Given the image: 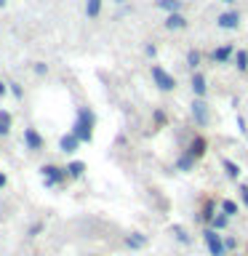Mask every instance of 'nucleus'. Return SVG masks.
Returning <instances> with one entry per match:
<instances>
[{"label":"nucleus","instance_id":"nucleus-1","mask_svg":"<svg viewBox=\"0 0 248 256\" xmlns=\"http://www.w3.org/2000/svg\"><path fill=\"white\" fill-rule=\"evenodd\" d=\"M72 134L78 136L80 142H91L94 136V112L80 107L78 110V118H75V126H72Z\"/></svg>","mask_w":248,"mask_h":256},{"label":"nucleus","instance_id":"nucleus-2","mask_svg":"<svg viewBox=\"0 0 248 256\" xmlns=\"http://www.w3.org/2000/svg\"><path fill=\"white\" fill-rule=\"evenodd\" d=\"M152 72V80H155V86L160 88V91H174L176 88V80H174V75L171 72H166L160 64H155V67L150 70Z\"/></svg>","mask_w":248,"mask_h":256},{"label":"nucleus","instance_id":"nucleus-3","mask_svg":"<svg viewBox=\"0 0 248 256\" xmlns=\"http://www.w3.org/2000/svg\"><path fill=\"white\" fill-rule=\"evenodd\" d=\"M67 168H59V166H54V163H48V166H43L40 168V174H43V179H46V184L48 187H54V184H64V179H67Z\"/></svg>","mask_w":248,"mask_h":256},{"label":"nucleus","instance_id":"nucleus-4","mask_svg":"<svg viewBox=\"0 0 248 256\" xmlns=\"http://www.w3.org/2000/svg\"><path fill=\"white\" fill-rule=\"evenodd\" d=\"M203 240H206V246H208V251H211V256H224L227 246L222 243V238H219V232H216V230H206V232H203Z\"/></svg>","mask_w":248,"mask_h":256},{"label":"nucleus","instance_id":"nucleus-5","mask_svg":"<svg viewBox=\"0 0 248 256\" xmlns=\"http://www.w3.org/2000/svg\"><path fill=\"white\" fill-rule=\"evenodd\" d=\"M208 56H211V59H214L216 64H227V62L232 59V56H235V48H232V46L227 43V46H219V48H214V51L208 54Z\"/></svg>","mask_w":248,"mask_h":256},{"label":"nucleus","instance_id":"nucleus-6","mask_svg":"<svg viewBox=\"0 0 248 256\" xmlns=\"http://www.w3.org/2000/svg\"><path fill=\"white\" fill-rule=\"evenodd\" d=\"M216 24H219L222 30H235L240 24V14L238 11H224L219 19H216Z\"/></svg>","mask_w":248,"mask_h":256},{"label":"nucleus","instance_id":"nucleus-7","mask_svg":"<svg viewBox=\"0 0 248 256\" xmlns=\"http://www.w3.org/2000/svg\"><path fill=\"white\" fill-rule=\"evenodd\" d=\"M192 118H195L198 126H206L208 110H206V102H203V99H195V102H192Z\"/></svg>","mask_w":248,"mask_h":256},{"label":"nucleus","instance_id":"nucleus-8","mask_svg":"<svg viewBox=\"0 0 248 256\" xmlns=\"http://www.w3.org/2000/svg\"><path fill=\"white\" fill-rule=\"evenodd\" d=\"M24 142H27V147L30 150H43V136H40L35 128H27V131H24Z\"/></svg>","mask_w":248,"mask_h":256},{"label":"nucleus","instance_id":"nucleus-9","mask_svg":"<svg viewBox=\"0 0 248 256\" xmlns=\"http://www.w3.org/2000/svg\"><path fill=\"white\" fill-rule=\"evenodd\" d=\"M192 91H195V94L200 96V99L206 96L208 83H206V75H203V72H195V75H192Z\"/></svg>","mask_w":248,"mask_h":256},{"label":"nucleus","instance_id":"nucleus-10","mask_svg":"<svg viewBox=\"0 0 248 256\" xmlns=\"http://www.w3.org/2000/svg\"><path fill=\"white\" fill-rule=\"evenodd\" d=\"M59 147H62V152H75L80 147V139H78L75 134H64L62 142H59Z\"/></svg>","mask_w":248,"mask_h":256},{"label":"nucleus","instance_id":"nucleus-11","mask_svg":"<svg viewBox=\"0 0 248 256\" xmlns=\"http://www.w3.org/2000/svg\"><path fill=\"white\" fill-rule=\"evenodd\" d=\"M184 27H187V19H184V14H168L166 30H184Z\"/></svg>","mask_w":248,"mask_h":256},{"label":"nucleus","instance_id":"nucleus-12","mask_svg":"<svg viewBox=\"0 0 248 256\" xmlns=\"http://www.w3.org/2000/svg\"><path fill=\"white\" fill-rule=\"evenodd\" d=\"M206 147H208V144H206V139H200V136H198V139L190 144V150H187V158H190V160L200 158V155H203V152H206Z\"/></svg>","mask_w":248,"mask_h":256},{"label":"nucleus","instance_id":"nucleus-13","mask_svg":"<svg viewBox=\"0 0 248 256\" xmlns=\"http://www.w3.org/2000/svg\"><path fill=\"white\" fill-rule=\"evenodd\" d=\"M158 8L168 14H182V0H158Z\"/></svg>","mask_w":248,"mask_h":256},{"label":"nucleus","instance_id":"nucleus-14","mask_svg":"<svg viewBox=\"0 0 248 256\" xmlns=\"http://www.w3.org/2000/svg\"><path fill=\"white\" fill-rule=\"evenodd\" d=\"M102 14V0H86V16L88 19H96Z\"/></svg>","mask_w":248,"mask_h":256},{"label":"nucleus","instance_id":"nucleus-15","mask_svg":"<svg viewBox=\"0 0 248 256\" xmlns=\"http://www.w3.org/2000/svg\"><path fill=\"white\" fill-rule=\"evenodd\" d=\"M144 243H147V238L139 235V232H131V235L126 238V246H128V248H142Z\"/></svg>","mask_w":248,"mask_h":256},{"label":"nucleus","instance_id":"nucleus-16","mask_svg":"<svg viewBox=\"0 0 248 256\" xmlns=\"http://www.w3.org/2000/svg\"><path fill=\"white\" fill-rule=\"evenodd\" d=\"M222 166H224V174H227L230 179H238V176H240V168H238L235 163H232V160L224 158V160H222Z\"/></svg>","mask_w":248,"mask_h":256},{"label":"nucleus","instance_id":"nucleus-17","mask_svg":"<svg viewBox=\"0 0 248 256\" xmlns=\"http://www.w3.org/2000/svg\"><path fill=\"white\" fill-rule=\"evenodd\" d=\"M200 62H203V54H200V51H190V54H187V64H190L195 72H198V67H200Z\"/></svg>","mask_w":248,"mask_h":256},{"label":"nucleus","instance_id":"nucleus-18","mask_svg":"<svg viewBox=\"0 0 248 256\" xmlns=\"http://www.w3.org/2000/svg\"><path fill=\"white\" fill-rule=\"evenodd\" d=\"M235 67H238L240 72L248 70V54H246V51H238V54H235Z\"/></svg>","mask_w":248,"mask_h":256},{"label":"nucleus","instance_id":"nucleus-19","mask_svg":"<svg viewBox=\"0 0 248 256\" xmlns=\"http://www.w3.org/2000/svg\"><path fill=\"white\" fill-rule=\"evenodd\" d=\"M83 171H86V163H80V160H78V163H70V166H67V174H70V176H80Z\"/></svg>","mask_w":248,"mask_h":256},{"label":"nucleus","instance_id":"nucleus-20","mask_svg":"<svg viewBox=\"0 0 248 256\" xmlns=\"http://www.w3.org/2000/svg\"><path fill=\"white\" fill-rule=\"evenodd\" d=\"M222 211L227 214V216H235V214H238V203H235V200H224V203H222Z\"/></svg>","mask_w":248,"mask_h":256},{"label":"nucleus","instance_id":"nucleus-21","mask_svg":"<svg viewBox=\"0 0 248 256\" xmlns=\"http://www.w3.org/2000/svg\"><path fill=\"white\" fill-rule=\"evenodd\" d=\"M227 219H230L227 214H222V216H214V227H216V230H219V227H227Z\"/></svg>","mask_w":248,"mask_h":256},{"label":"nucleus","instance_id":"nucleus-22","mask_svg":"<svg viewBox=\"0 0 248 256\" xmlns=\"http://www.w3.org/2000/svg\"><path fill=\"white\" fill-rule=\"evenodd\" d=\"M11 91H14L16 99H22V96H24V91H22V86H19V83H11Z\"/></svg>","mask_w":248,"mask_h":256},{"label":"nucleus","instance_id":"nucleus-23","mask_svg":"<svg viewBox=\"0 0 248 256\" xmlns=\"http://www.w3.org/2000/svg\"><path fill=\"white\" fill-rule=\"evenodd\" d=\"M35 72H38V75H46V72H48V67H46L43 62H40V64H35Z\"/></svg>","mask_w":248,"mask_h":256},{"label":"nucleus","instance_id":"nucleus-24","mask_svg":"<svg viewBox=\"0 0 248 256\" xmlns=\"http://www.w3.org/2000/svg\"><path fill=\"white\" fill-rule=\"evenodd\" d=\"M155 123H166V112H160V110L155 112Z\"/></svg>","mask_w":248,"mask_h":256},{"label":"nucleus","instance_id":"nucleus-25","mask_svg":"<svg viewBox=\"0 0 248 256\" xmlns=\"http://www.w3.org/2000/svg\"><path fill=\"white\" fill-rule=\"evenodd\" d=\"M8 128H11V123H3V120H0V136H6Z\"/></svg>","mask_w":248,"mask_h":256},{"label":"nucleus","instance_id":"nucleus-26","mask_svg":"<svg viewBox=\"0 0 248 256\" xmlns=\"http://www.w3.org/2000/svg\"><path fill=\"white\" fill-rule=\"evenodd\" d=\"M240 198H243V203L248 206V187H240Z\"/></svg>","mask_w":248,"mask_h":256},{"label":"nucleus","instance_id":"nucleus-27","mask_svg":"<svg viewBox=\"0 0 248 256\" xmlns=\"http://www.w3.org/2000/svg\"><path fill=\"white\" fill-rule=\"evenodd\" d=\"M0 120H3V123H11V115H8L6 110H0Z\"/></svg>","mask_w":248,"mask_h":256},{"label":"nucleus","instance_id":"nucleus-28","mask_svg":"<svg viewBox=\"0 0 248 256\" xmlns=\"http://www.w3.org/2000/svg\"><path fill=\"white\" fill-rule=\"evenodd\" d=\"M3 94H6V83L0 80V96H3Z\"/></svg>","mask_w":248,"mask_h":256},{"label":"nucleus","instance_id":"nucleus-29","mask_svg":"<svg viewBox=\"0 0 248 256\" xmlns=\"http://www.w3.org/2000/svg\"><path fill=\"white\" fill-rule=\"evenodd\" d=\"M0 187H6V176L3 174H0Z\"/></svg>","mask_w":248,"mask_h":256},{"label":"nucleus","instance_id":"nucleus-30","mask_svg":"<svg viewBox=\"0 0 248 256\" xmlns=\"http://www.w3.org/2000/svg\"><path fill=\"white\" fill-rule=\"evenodd\" d=\"M222 3H235V0H222Z\"/></svg>","mask_w":248,"mask_h":256},{"label":"nucleus","instance_id":"nucleus-31","mask_svg":"<svg viewBox=\"0 0 248 256\" xmlns=\"http://www.w3.org/2000/svg\"><path fill=\"white\" fill-rule=\"evenodd\" d=\"M0 6H6V0H0Z\"/></svg>","mask_w":248,"mask_h":256},{"label":"nucleus","instance_id":"nucleus-32","mask_svg":"<svg viewBox=\"0 0 248 256\" xmlns=\"http://www.w3.org/2000/svg\"><path fill=\"white\" fill-rule=\"evenodd\" d=\"M118 3H123V0H118Z\"/></svg>","mask_w":248,"mask_h":256},{"label":"nucleus","instance_id":"nucleus-33","mask_svg":"<svg viewBox=\"0 0 248 256\" xmlns=\"http://www.w3.org/2000/svg\"><path fill=\"white\" fill-rule=\"evenodd\" d=\"M235 256H240V254H235Z\"/></svg>","mask_w":248,"mask_h":256},{"label":"nucleus","instance_id":"nucleus-34","mask_svg":"<svg viewBox=\"0 0 248 256\" xmlns=\"http://www.w3.org/2000/svg\"><path fill=\"white\" fill-rule=\"evenodd\" d=\"M246 134H248V131H246Z\"/></svg>","mask_w":248,"mask_h":256}]
</instances>
